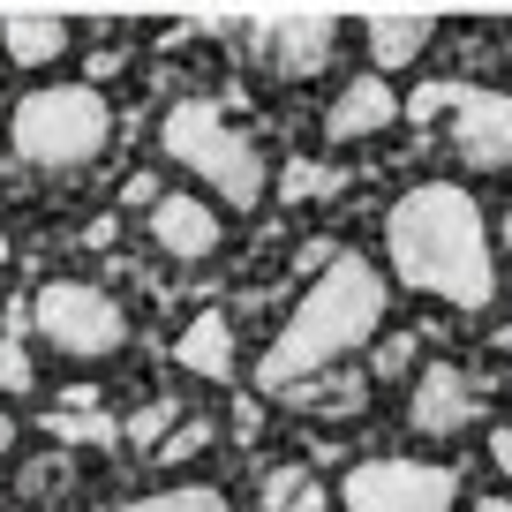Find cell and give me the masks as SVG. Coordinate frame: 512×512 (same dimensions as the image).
I'll return each instance as SVG.
<instances>
[{
    "label": "cell",
    "instance_id": "cell-1",
    "mask_svg": "<svg viewBox=\"0 0 512 512\" xmlns=\"http://www.w3.org/2000/svg\"><path fill=\"white\" fill-rule=\"evenodd\" d=\"M384 324V279L362 249H332L309 294L294 302V317L279 324V339L256 354V392L272 400H302L309 384H324L347 354H362Z\"/></svg>",
    "mask_w": 512,
    "mask_h": 512
},
{
    "label": "cell",
    "instance_id": "cell-2",
    "mask_svg": "<svg viewBox=\"0 0 512 512\" xmlns=\"http://www.w3.org/2000/svg\"><path fill=\"white\" fill-rule=\"evenodd\" d=\"M384 256H392L400 287L437 294L452 309H490V294H497V256H490V234H482V211L452 181H422V189H407L392 204Z\"/></svg>",
    "mask_w": 512,
    "mask_h": 512
},
{
    "label": "cell",
    "instance_id": "cell-3",
    "mask_svg": "<svg viewBox=\"0 0 512 512\" xmlns=\"http://www.w3.org/2000/svg\"><path fill=\"white\" fill-rule=\"evenodd\" d=\"M159 144H166V159L189 166V174L204 181V189H219V204H234V211H256L264 189H272L264 151H256L211 98H174L166 121H159Z\"/></svg>",
    "mask_w": 512,
    "mask_h": 512
},
{
    "label": "cell",
    "instance_id": "cell-4",
    "mask_svg": "<svg viewBox=\"0 0 512 512\" xmlns=\"http://www.w3.org/2000/svg\"><path fill=\"white\" fill-rule=\"evenodd\" d=\"M113 136V113L91 83H46V91L16 98L8 113V144H16L23 166L38 174H68V166H91Z\"/></svg>",
    "mask_w": 512,
    "mask_h": 512
},
{
    "label": "cell",
    "instance_id": "cell-5",
    "mask_svg": "<svg viewBox=\"0 0 512 512\" xmlns=\"http://www.w3.org/2000/svg\"><path fill=\"white\" fill-rule=\"evenodd\" d=\"M31 324H38V339H46L53 354H68V362H106V354H121V339H128L121 302H113L106 287H91V279H46Z\"/></svg>",
    "mask_w": 512,
    "mask_h": 512
},
{
    "label": "cell",
    "instance_id": "cell-6",
    "mask_svg": "<svg viewBox=\"0 0 512 512\" xmlns=\"http://www.w3.org/2000/svg\"><path fill=\"white\" fill-rule=\"evenodd\" d=\"M347 512H452L460 505V475L430 460H354L339 482Z\"/></svg>",
    "mask_w": 512,
    "mask_h": 512
},
{
    "label": "cell",
    "instance_id": "cell-7",
    "mask_svg": "<svg viewBox=\"0 0 512 512\" xmlns=\"http://www.w3.org/2000/svg\"><path fill=\"white\" fill-rule=\"evenodd\" d=\"M445 113H452V151L475 174L512 166V98L505 91H445Z\"/></svg>",
    "mask_w": 512,
    "mask_h": 512
},
{
    "label": "cell",
    "instance_id": "cell-8",
    "mask_svg": "<svg viewBox=\"0 0 512 512\" xmlns=\"http://www.w3.org/2000/svg\"><path fill=\"white\" fill-rule=\"evenodd\" d=\"M475 415H482V400H475V384H467L460 362H430V369L415 377L407 430H422V437H460V430H475Z\"/></svg>",
    "mask_w": 512,
    "mask_h": 512
},
{
    "label": "cell",
    "instance_id": "cell-9",
    "mask_svg": "<svg viewBox=\"0 0 512 512\" xmlns=\"http://www.w3.org/2000/svg\"><path fill=\"white\" fill-rule=\"evenodd\" d=\"M151 241H159L174 264H204V256L226 249V226H219V211H211L204 196L174 189V196H151Z\"/></svg>",
    "mask_w": 512,
    "mask_h": 512
},
{
    "label": "cell",
    "instance_id": "cell-10",
    "mask_svg": "<svg viewBox=\"0 0 512 512\" xmlns=\"http://www.w3.org/2000/svg\"><path fill=\"white\" fill-rule=\"evenodd\" d=\"M400 121V98H392V83H384V68H369V76H354L347 91L332 98V113H324V136L332 144H369L377 128Z\"/></svg>",
    "mask_w": 512,
    "mask_h": 512
},
{
    "label": "cell",
    "instance_id": "cell-11",
    "mask_svg": "<svg viewBox=\"0 0 512 512\" xmlns=\"http://www.w3.org/2000/svg\"><path fill=\"white\" fill-rule=\"evenodd\" d=\"M174 362L189 369V377H204V384L234 377V324H226V309H196L189 332L174 339Z\"/></svg>",
    "mask_w": 512,
    "mask_h": 512
},
{
    "label": "cell",
    "instance_id": "cell-12",
    "mask_svg": "<svg viewBox=\"0 0 512 512\" xmlns=\"http://www.w3.org/2000/svg\"><path fill=\"white\" fill-rule=\"evenodd\" d=\"M68 46H76V31H68L61 16H16L8 31H0V53H8L16 68H53Z\"/></svg>",
    "mask_w": 512,
    "mask_h": 512
},
{
    "label": "cell",
    "instance_id": "cell-13",
    "mask_svg": "<svg viewBox=\"0 0 512 512\" xmlns=\"http://www.w3.org/2000/svg\"><path fill=\"white\" fill-rule=\"evenodd\" d=\"M422 46H430V23H422V16H384V23H369V61H377V68L422 61Z\"/></svg>",
    "mask_w": 512,
    "mask_h": 512
},
{
    "label": "cell",
    "instance_id": "cell-14",
    "mask_svg": "<svg viewBox=\"0 0 512 512\" xmlns=\"http://www.w3.org/2000/svg\"><path fill=\"white\" fill-rule=\"evenodd\" d=\"M324 53H332V23H287V31L272 38V61L279 76H317Z\"/></svg>",
    "mask_w": 512,
    "mask_h": 512
},
{
    "label": "cell",
    "instance_id": "cell-15",
    "mask_svg": "<svg viewBox=\"0 0 512 512\" xmlns=\"http://www.w3.org/2000/svg\"><path fill=\"white\" fill-rule=\"evenodd\" d=\"M339 189H347V174H339V166H317V159H294L287 174H279V196H287V204H332Z\"/></svg>",
    "mask_w": 512,
    "mask_h": 512
},
{
    "label": "cell",
    "instance_id": "cell-16",
    "mask_svg": "<svg viewBox=\"0 0 512 512\" xmlns=\"http://www.w3.org/2000/svg\"><path fill=\"white\" fill-rule=\"evenodd\" d=\"M121 512H226V490L219 482H174V490H151Z\"/></svg>",
    "mask_w": 512,
    "mask_h": 512
},
{
    "label": "cell",
    "instance_id": "cell-17",
    "mask_svg": "<svg viewBox=\"0 0 512 512\" xmlns=\"http://www.w3.org/2000/svg\"><path fill=\"white\" fill-rule=\"evenodd\" d=\"M46 430L61 437V445H113V422L98 415L91 400H68V407H53V415H46Z\"/></svg>",
    "mask_w": 512,
    "mask_h": 512
},
{
    "label": "cell",
    "instance_id": "cell-18",
    "mask_svg": "<svg viewBox=\"0 0 512 512\" xmlns=\"http://www.w3.org/2000/svg\"><path fill=\"white\" fill-rule=\"evenodd\" d=\"M0 392H8V400H31L38 392V369H31V354H23L16 332L0 339Z\"/></svg>",
    "mask_w": 512,
    "mask_h": 512
},
{
    "label": "cell",
    "instance_id": "cell-19",
    "mask_svg": "<svg viewBox=\"0 0 512 512\" xmlns=\"http://www.w3.org/2000/svg\"><path fill=\"white\" fill-rule=\"evenodd\" d=\"M211 437H219V422H204V415H196V422H181L174 437H159V460H166V467H181V460H196V452H204Z\"/></svg>",
    "mask_w": 512,
    "mask_h": 512
},
{
    "label": "cell",
    "instance_id": "cell-20",
    "mask_svg": "<svg viewBox=\"0 0 512 512\" xmlns=\"http://www.w3.org/2000/svg\"><path fill=\"white\" fill-rule=\"evenodd\" d=\"M174 400H151L144 407V415H136V422H128V445H136V452H159V430H174Z\"/></svg>",
    "mask_w": 512,
    "mask_h": 512
},
{
    "label": "cell",
    "instance_id": "cell-21",
    "mask_svg": "<svg viewBox=\"0 0 512 512\" xmlns=\"http://www.w3.org/2000/svg\"><path fill=\"white\" fill-rule=\"evenodd\" d=\"M61 482H68V460H38V467H23V497H31V505L61 497Z\"/></svg>",
    "mask_w": 512,
    "mask_h": 512
},
{
    "label": "cell",
    "instance_id": "cell-22",
    "mask_svg": "<svg viewBox=\"0 0 512 512\" xmlns=\"http://www.w3.org/2000/svg\"><path fill=\"white\" fill-rule=\"evenodd\" d=\"M302 482H309V475H302V467H279V475H272V482H264V512H279V505H287V497H294V490H302Z\"/></svg>",
    "mask_w": 512,
    "mask_h": 512
},
{
    "label": "cell",
    "instance_id": "cell-23",
    "mask_svg": "<svg viewBox=\"0 0 512 512\" xmlns=\"http://www.w3.org/2000/svg\"><path fill=\"white\" fill-rule=\"evenodd\" d=\"M407 362H415V339H384L377 347V377H400Z\"/></svg>",
    "mask_w": 512,
    "mask_h": 512
},
{
    "label": "cell",
    "instance_id": "cell-24",
    "mask_svg": "<svg viewBox=\"0 0 512 512\" xmlns=\"http://www.w3.org/2000/svg\"><path fill=\"white\" fill-rule=\"evenodd\" d=\"M279 512H324V490H317V482H302V490H294Z\"/></svg>",
    "mask_w": 512,
    "mask_h": 512
},
{
    "label": "cell",
    "instance_id": "cell-25",
    "mask_svg": "<svg viewBox=\"0 0 512 512\" xmlns=\"http://www.w3.org/2000/svg\"><path fill=\"white\" fill-rule=\"evenodd\" d=\"M490 460H497V475L512 482V430H497V437H490Z\"/></svg>",
    "mask_w": 512,
    "mask_h": 512
},
{
    "label": "cell",
    "instance_id": "cell-26",
    "mask_svg": "<svg viewBox=\"0 0 512 512\" xmlns=\"http://www.w3.org/2000/svg\"><path fill=\"white\" fill-rule=\"evenodd\" d=\"M16 452V422H8V407H0V460Z\"/></svg>",
    "mask_w": 512,
    "mask_h": 512
},
{
    "label": "cell",
    "instance_id": "cell-27",
    "mask_svg": "<svg viewBox=\"0 0 512 512\" xmlns=\"http://www.w3.org/2000/svg\"><path fill=\"white\" fill-rule=\"evenodd\" d=\"M467 512H512V497H475Z\"/></svg>",
    "mask_w": 512,
    "mask_h": 512
},
{
    "label": "cell",
    "instance_id": "cell-28",
    "mask_svg": "<svg viewBox=\"0 0 512 512\" xmlns=\"http://www.w3.org/2000/svg\"><path fill=\"white\" fill-rule=\"evenodd\" d=\"M505 249H512V219H505Z\"/></svg>",
    "mask_w": 512,
    "mask_h": 512
},
{
    "label": "cell",
    "instance_id": "cell-29",
    "mask_svg": "<svg viewBox=\"0 0 512 512\" xmlns=\"http://www.w3.org/2000/svg\"><path fill=\"white\" fill-rule=\"evenodd\" d=\"M0 264H8V241H0Z\"/></svg>",
    "mask_w": 512,
    "mask_h": 512
}]
</instances>
